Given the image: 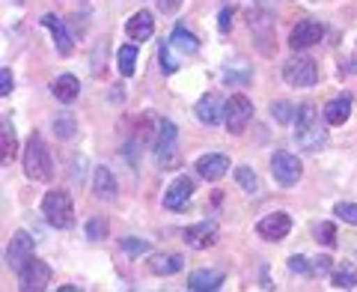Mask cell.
I'll list each match as a JSON object with an SVG mask.
<instances>
[{
    "label": "cell",
    "mask_w": 357,
    "mask_h": 292,
    "mask_svg": "<svg viewBox=\"0 0 357 292\" xmlns=\"http://www.w3.org/2000/svg\"><path fill=\"white\" fill-rule=\"evenodd\" d=\"M24 173H27V179H33V182H48V179L54 176L51 152H48V146H45V140L39 138V134H33V138L27 140V149H24Z\"/></svg>",
    "instance_id": "7a4b0ae2"
},
{
    "label": "cell",
    "mask_w": 357,
    "mask_h": 292,
    "mask_svg": "<svg viewBox=\"0 0 357 292\" xmlns=\"http://www.w3.org/2000/svg\"><path fill=\"white\" fill-rule=\"evenodd\" d=\"M333 212H337V218L351 224V227H357V203H337L333 206Z\"/></svg>",
    "instance_id": "836d02e7"
},
{
    "label": "cell",
    "mask_w": 357,
    "mask_h": 292,
    "mask_svg": "<svg viewBox=\"0 0 357 292\" xmlns=\"http://www.w3.org/2000/svg\"><path fill=\"white\" fill-rule=\"evenodd\" d=\"M48 284H51V265L42 263V260H30L18 272V289L21 292H39Z\"/></svg>",
    "instance_id": "ba28073f"
},
{
    "label": "cell",
    "mask_w": 357,
    "mask_h": 292,
    "mask_svg": "<svg viewBox=\"0 0 357 292\" xmlns=\"http://www.w3.org/2000/svg\"><path fill=\"white\" fill-rule=\"evenodd\" d=\"M119 248H122V254H128V256H140V254H149L152 244L143 242V239H122Z\"/></svg>",
    "instance_id": "4dcf8cb0"
},
{
    "label": "cell",
    "mask_w": 357,
    "mask_h": 292,
    "mask_svg": "<svg viewBox=\"0 0 357 292\" xmlns=\"http://www.w3.org/2000/svg\"><path fill=\"white\" fill-rule=\"evenodd\" d=\"M30 260H33V235L18 230L13 235V242H9V248H6V265L13 268V272H21Z\"/></svg>",
    "instance_id": "9c48e42d"
},
{
    "label": "cell",
    "mask_w": 357,
    "mask_h": 292,
    "mask_svg": "<svg viewBox=\"0 0 357 292\" xmlns=\"http://www.w3.org/2000/svg\"><path fill=\"white\" fill-rule=\"evenodd\" d=\"M223 286V275L220 272H208V268H199L188 277V289L191 292H211V289H220Z\"/></svg>",
    "instance_id": "7402d4cb"
},
{
    "label": "cell",
    "mask_w": 357,
    "mask_h": 292,
    "mask_svg": "<svg viewBox=\"0 0 357 292\" xmlns=\"http://www.w3.org/2000/svg\"><path fill=\"white\" fill-rule=\"evenodd\" d=\"M218 27H220V33H229V27H232V9H223Z\"/></svg>",
    "instance_id": "ab89813d"
},
{
    "label": "cell",
    "mask_w": 357,
    "mask_h": 292,
    "mask_svg": "<svg viewBox=\"0 0 357 292\" xmlns=\"http://www.w3.org/2000/svg\"><path fill=\"white\" fill-rule=\"evenodd\" d=\"M295 143L304 152L325 149L328 131H325V126H321V119H319V114H316V108L312 105H301L298 108V114H295Z\"/></svg>",
    "instance_id": "6da1fadb"
},
{
    "label": "cell",
    "mask_w": 357,
    "mask_h": 292,
    "mask_svg": "<svg viewBox=\"0 0 357 292\" xmlns=\"http://www.w3.org/2000/svg\"><path fill=\"white\" fill-rule=\"evenodd\" d=\"M194 194V182L188 176H178L176 182H170V188H167V194H164V209H185L188 206V200H191Z\"/></svg>",
    "instance_id": "9a60e30c"
},
{
    "label": "cell",
    "mask_w": 357,
    "mask_h": 292,
    "mask_svg": "<svg viewBox=\"0 0 357 292\" xmlns=\"http://www.w3.org/2000/svg\"><path fill=\"white\" fill-rule=\"evenodd\" d=\"M86 235H89L93 242L105 239V235H107V221H105V218H93V221H86Z\"/></svg>",
    "instance_id": "e575fe53"
},
{
    "label": "cell",
    "mask_w": 357,
    "mask_h": 292,
    "mask_svg": "<svg viewBox=\"0 0 357 292\" xmlns=\"http://www.w3.org/2000/svg\"><path fill=\"white\" fill-rule=\"evenodd\" d=\"M250 30H253L256 42H259V51H262V54H271L274 33H271V21H268L265 13H253V18H250Z\"/></svg>",
    "instance_id": "44dd1931"
},
{
    "label": "cell",
    "mask_w": 357,
    "mask_h": 292,
    "mask_svg": "<svg viewBox=\"0 0 357 292\" xmlns=\"http://www.w3.org/2000/svg\"><path fill=\"white\" fill-rule=\"evenodd\" d=\"M351 117V98L349 96H340V98H331L325 105V119L328 126H342L345 119Z\"/></svg>",
    "instance_id": "cb8c5ba5"
},
{
    "label": "cell",
    "mask_w": 357,
    "mask_h": 292,
    "mask_svg": "<svg viewBox=\"0 0 357 292\" xmlns=\"http://www.w3.org/2000/svg\"><path fill=\"white\" fill-rule=\"evenodd\" d=\"M93 191L98 200H116L119 188H116V176L107 170V167H96V176H93Z\"/></svg>",
    "instance_id": "d6986e66"
},
{
    "label": "cell",
    "mask_w": 357,
    "mask_h": 292,
    "mask_svg": "<svg viewBox=\"0 0 357 292\" xmlns=\"http://www.w3.org/2000/svg\"><path fill=\"white\" fill-rule=\"evenodd\" d=\"M218 224L215 221H199L194 224V227H188L182 235H185V244L188 248H194V251H206L211 248V244L218 242Z\"/></svg>",
    "instance_id": "7c38bea8"
},
{
    "label": "cell",
    "mask_w": 357,
    "mask_h": 292,
    "mask_svg": "<svg viewBox=\"0 0 357 292\" xmlns=\"http://www.w3.org/2000/svg\"><path fill=\"white\" fill-rule=\"evenodd\" d=\"M271 173H274V179L283 188H289V185H298V179H301V173H304V167H301L298 155L286 152V149H277L271 155Z\"/></svg>",
    "instance_id": "8992f818"
},
{
    "label": "cell",
    "mask_w": 357,
    "mask_h": 292,
    "mask_svg": "<svg viewBox=\"0 0 357 292\" xmlns=\"http://www.w3.org/2000/svg\"><path fill=\"white\" fill-rule=\"evenodd\" d=\"M283 81L289 87H316L319 84V66H316V60L304 57V54L286 60L283 63Z\"/></svg>",
    "instance_id": "5b68a950"
},
{
    "label": "cell",
    "mask_w": 357,
    "mask_h": 292,
    "mask_svg": "<svg viewBox=\"0 0 357 292\" xmlns=\"http://www.w3.org/2000/svg\"><path fill=\"white\" fill-rule=\"evenodd\" d=\"M316 239H319V244H328V248H333V244H337V230H333V224H316Z\"/></svg>",
    "instance_id": "1f68e13d"
},
{
    "label": "cell",
    "mask_w": 357,
    "mask_h": 292,
    "mask_svg": "<svg viewBox=\"0 0 357 292\" xmlns=\"http://www.w3.org/2000/svg\"><path fill=\"white\" fill-rule=\"evenodd\" d=\"M256 6H259V9H268V6H277V0H256Z\"/></svg>",
    "instance_id": "60d3db41"
},
{
    "label": "cell",
    "mask_w": 357,
    "mask_h": 292,
    "mask_svg": "<svg viewBox=\"0 0 357 292\" xmlns=\"http://www.w3.org/2000/svg\"><path fill=\"white\" fill-rule=\"evenodd\" d=\"M155 3H158L161 13L173 15V13H178V6H182V0H155Z\"/></svg>",
    "instance_id": "f35d334b"
},
{
    "label": "cell",
    "mask_w": 357,
    "mask_h": 292,
    "mask_svg": "<svg viewBox=\"0 0 357 292\" xmlns=\"http://www.w3.org/2000/svg\"><path fill=\"white\" fill-rule=\"evenodd\" d=\"M54 134H57L60 140H72L77 134V122L72 114H60L57 119H54Z\"/></svg>",
    "instance_id": "4316f807"
},
{
    "label": "cell",
    "mask_w": 357,
    "mask_h": 292,
    "mask_svg": "<svg viewBox=\"0 0 357 292\" xmlns=\"http://www.w3.org/2000/svg\"><path fill=\"white\" fill-rule=\"evenodd\" d=\"M321 36H325V27L319 24V21H298V24L292 27V33H289V45H292L295 51H304L310 48V45L321 42Z\"/></svg>",
    "instance_id": "4fadbf2b"
},
{
    "label": "cell",
    "mask_w": 357,
    "mask_h": 292,
    "mask_svg": "<svg viewBox=\"0 0 357 292\" xmlns=\"http://www.w3.org/2000/svg\"><path fill=\"white\" fill-rule=\"evenodd\" d=\"M126 33H128L131 42H146V39H152V33H155V18H152V13H146V9L134 13V15L126 21Z\"/></svg>",
    "instance_id": "e0dca14e"
},
{
    "label": "cell",
    "mask_w": 357,
    "mask_h": 292,
    "mask_svg": "<svg viewBox=\"0 0 357 292\" xmlns=\"http://www.w3.org/2000/svg\"><path fill=\"white\" fill-rule=\"evenodd\" d=\"M236 179H238V185L248 191V194H256V191H259V179H256V173L250 170V167H238Z\"/></svg>",
    "instance_id": "f1b7e54d"
},
{
    "label": "cell",
    "mask_w": 357,
    "mask_h": 292,
    "mask_svg": "<svg viewBox=\"0 0 357 292\" xmlns=\"http://www.w3.org/2000/svg\"><path fill=\"white\" fill-rule=\"evenodd\" d=\"M271 114H274V119L280 122V126H289V122H295L298 110L289 105V102H274V105H271Z\"/></svg>",
    "instance_id": "f546056e"
},
{
    "label": "cell",
    "mask_w": 357,
    "mask_h": 292,
    "mask_svg": "<svg viewBox=\"0 0 357 292\" xmlns=\"http://www.w3.org/2000/svg\"><path fill=\"white\" fill-rule=\"evenodd\" d=\"M42 27L51 30L54 45H57V54H60V57H69L72 48H75V42H72V36H69V30H66L63 21L54 15V13H48V15H42Z\"/></svg>",
    "instance_id": "2e32d148"
},
{
    "label": "cell",
    "mask_w": 357,
    "mask_h": 292,
    "mask_svg": "<svg viewBox=\"0 0 357 292\" xmlns=\"http://www.w3.org/2000/svg\"><path fill=\"white\" fill-rule=\"evenodd\" d=\"M331 284L337 286V289H354L357 286V268L351 263L333 265L331 268Z\"/></svg>",
    "instance_id": "d4e9b609"
},
{
    "label": "cell",
    "mask_w": 357,
    "mask_h": 292,
    "mask_svg": "<svg viewBox=\"0 0 357 292\" xmlns=\"http://www.w3.org/2000/svg\"><path fill=\"white\" fill-rule=\"evenodd\" d=\"M170 48H173V42H161V45H158V54H161V69H164L167 75H173V72L178 69V63L173 60Z\"/></svg>",
    "instance_id": "d6a6232c"
},
{
    "label": "cell",
    "mask_w": 357,
    "mask_h": 292,
    "mask_svg": "<svg viewBox=\"0 0 357 292\" xmlns=\"http://www.w3.org/2000/svg\"><path fill=\"white\" fill-rule=\"evenodd\" d=\"M155 159L161 170H176L178 167V129L170 119H161V134L155 138Z\"/></svg>",
    "instance_id": "277c9868"
},
{
    "label": "cell",
    "mask_w": 357,
    "mask_h": 292,
    "mask_svg": "<svg viewBox=\"0 0 357 292\" xmlns=\"http://www.w3.org/2000/svg\"><path fill=\"white\" fill-rule=\"evenodd\" d=\"M253 117V105H250V98L248 96H241L236 93L227 102V110H223V126H227L232 134H241L244 129H248V122Z\"/></svg>",
    "instance_id": "52a82bcc"
},
{
    "label": "cell",
    "mask_w": 357,
    "mask_h": 292,
    "mask_svg": "<svg viewBox=\"0 0 357 292\" xmlns=\"http://www.w3.org/2000/svg\"><path fill=\"white\" fill-rule=\"evenodd\" d=\"M42 215L54 230H69L75 224V206L66 191H48L42 200Z\"/></svg>",
    "instance_id": "3957f363"
},
{
    "label": "cell",
    "mask_w": 357,
    "mask_h": 292,
    "mask_svg": "<svg viewBox=\"0 0 357 292\" xmlns=\"http://www.w3.org/2000/svg\"><path fill=\"white\" fill-rule=\"evenodd\" d=\"M229 170V159L220 152H208L203 155V159H197V173L206 179V182H218V179H223Z\"/></svg>",
    "instance_id": "5bb4252c"
},
{
    "label": "cell",
    "mask_w": 357,
    "mask_h": 292,
    "mask_svg": "<svg viewBox=\"0 0 357 292\" xmlns=\"http://www.w3.org/2000/svg\"><path fill=\"white\" fill-rule=\"evenodd\" d=\"M223 110H227V102H223V96H218V93H206L194 105V114H197V119L203 122V126H220Z\"/></svg>",
    "instance_id": "8fae6325"
},
{
    "label": "cell",
    "mask_w": 357,
    "mask_h": 292,
    "mask_svg": "<svg viewBox=\"0 0 357 292\" xmlns=\"http://www.w3.org/2000/svg\"><path fill=\"white\" fill-rule=\"evenodd\" d=\"M9 93H13V72L3 66L0 69V96H9Z\"/></svg>",
    "instance_id": "74e56055"
},
{
    "label": "cell",
    "mask_w": 357,
    "mask_h": 292,
    "mask_svg": "<svg viewBox=\"0 0 357 292\" xmlns=\"http://www.w3.org/2000/svg\"><path fill=\"white\" fill-rule=\"evenodd\" d=\"M15 152H18L15 126H13V119H9V114H3V119H0V159H3V164L13 161Z\"/></svg>",
    "instance_id": "ac0fdd59"
},
{
    "label": "cell",
    "mask_w": 357,
    "mask_h": 292,
    "mask_svg": "<svg viewBox=\"0 0 357 292\" xmlns=\"http://www.w3.org/2000/svg\"><path fill=\"white\" fill-rule=\"evenodd\" d=\"M289 230H292V218L286 215V212H274V215H265L259 224H256V233H259V239L265 242H283Z\"/></svg>",
    "instance_id": "30bf717a"
},
{
    "label": "cell",
    "mask_w": 357,
    "mask_h": 292,
    "mask_svg": "<svg viewBox=\"0 0 357 292\" xmlns=\"http://www.w3.org/2000/svg\"><path fill=\"white\" fill-rule=\"evenodd\" d=\"M331 268H333V263H331V256H328V254L312 256V272H316V275H328Z\"/></svg>",
    "instance_id": "8d00e7d4"
},
{
    "label": "cell",
    "mask_w": 357,
    "mask_h": 292,
    "mask_svg": "<svg viewBox=\"0 0 357 292\" xmlns=\"http://www.w3.org/2000/svg\"><path fill=\"white\" fill-rule=\"evenodd\" d=\"M51 93H54V98H57V102L72 105L75 98H77V93H81V81H77L75 75H60L57 81L51 84Z\"/></svg>",
    "instance_id": "ffe728a7"
},
{
    "label": "cell",
    "mask_w": 357,
    "mask_h": 292,
    "mask_svg": "<svg viewBox=\"0 0 357 292\" xmlns=\"http://www.w3.org/2000/svg\"><path fill=\"white\" fill-rule=\"evenodd\" d=\"M182 265H185V260L178 254H155L149 260V268L155 275H161V277H170L176 272H182Z\"/></svg>",
    "instance_id": "603a6c76"
},
{
    "label": "cell",
    "mask_w": 357,
    "mask_h": 292,
    "mask_svg": "<svg viewBox=\"0 0 357 292\" xmlns=\"http://www.w3.org/2000/svg\"><path fill=\"white\" fill-rule=\"evenodd\" d=\"M134 66H137V45H122L119 48V72L122 75H134Z\"/></svg>",
    "instance_id": "83f0119b"
},
{
    "label": "cell",
    "mask_w": 357,
    "mask_h": 292,
    "mask_svg": "<svg viewBox=\"0 0 357 292\" xmlns=\"http://www.w3.org/2000/svg\"><path fill=\"white\" fill-rule=\"evenodd\" d=\"M289 272H292V275H312V260L295 254L292 260H289Z\"/></svg>",
    "instance_id": "d590c367"
},
{
    "label": "cell",
    "mask_w": 357,
    "mask_h": 292,
    "mask_svg": "<svg viewBox=\"0 0 357 292\" xmlns=\"http://www.w3.org/2000/svg\"><path fill=\"white\" fill-rule=\"evenodd\" d=\"M170 42L176 45L178 51H185V54H197V51H199V39L194 36V33H188L182 24L173 27V33H170Z\"/></svg>",
    "instance_id": "484cf974"
}]
</instances>
